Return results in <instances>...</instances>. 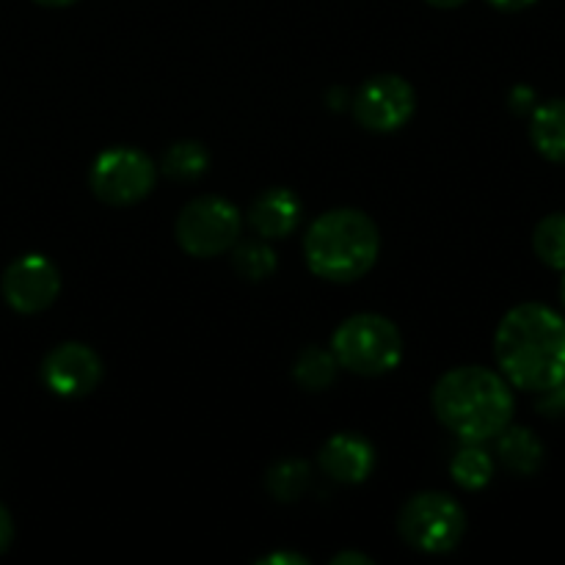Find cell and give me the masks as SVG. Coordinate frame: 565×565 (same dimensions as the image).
Returning <instances> with one entry per match:
<instances>
[{"label": "cell", "instance_id": "1", "mask_svg": "<svg viewBox=\"0 0 565 565\" xmlns=\"http://www.w3.org/2000/svg\"><path fill=\"white\" fill-rule=\"evenodd\" d=\"M494 356L502 379L524 392L565 381V320L544 303H519L500 320Z\"/></svg>", "mask_w": 565, "mask_h": 565}, {"label": "cell", "instance_id": "2", "mask_svg": "<svg viewBox=\"0 0 565 565\" xmlns=\"http://www.w3.org/2000/svg\"><path fill=\"white\" fill-rule=\"evenodd\" d=\"M434 414L463 445H483L497 439L511 425L513 401L511 384L489 367L467 364L441 375L434 386Z\"/></svg>", "mask_w": 565, "mask_h": 565}, {"label": "cell", "instance_id": "3", "mask_svg": "<svg viewBox=\"0 0 565 565\" xmlns=\"http://www.w3.org/2000/svg\"><path fill=\"white\" fill-rule=\"evenodd\" d=\"M381 254V235L367 213L353 207L329 210L309 224L303 257L318 279L351 285L370 274Z\"/></svg>", "mask_w": 565, "mask_h": 565}, {"label": "cell", "instance_id": "4", "mask_svg": "<svg viewBox=\"0 0 565 565\" xmlns=\"http://www.w3.org/2000/svg\"><path fill=\"white\" fill-rule=\"evenodd\" d=\"M331 353L348 373L364 375V379L386 375L403 362L401 329L384 315H351L337 326L331 337Z\"/></svg>", "mask_w": 565, "mask_h": 565}, {"label": "cell", "instance_id": "5", "mask_svg": "<svg viewBox=\"0 0 565 565\" xmlns=\"http://www.w3.org/2000/svg\"><path fill=\"white\" fill-rule=\"evenodd\" d=\"M397 533L412 550L425 555H447L458 550L467 533V513L441 491L414 494L397 513Z\"/></svg>", "mask_w": 565, "mask_h": 565}, {"label": "cell", "instance_id": "6", "mask_svg": "<svg viewBox=\"0 0 565 565\" xmlns=\"http://www.w3.org/2000/svg\"><path fill=\"white\" fill-rule=\"evenodd\" d=\"M177 243L199 259L232 252L241 241V213L224 196H196L177 215Z\"/></svg>", "mask_w": 565, "mask_h": 565}, {"label": "cell", "instance_id": "7", "mask_svg": "<svg viewBox=\"0 0 565 565\" xmlns=\"http://www.w3.org/2000/svg\"><path fill=\"white\" fill-rule=\"evenodd\" d=\"M154 180H158V169L152 158L132 147L105 149L88 171L92 193L110 207H130V204L143 202L152 193Z\"/></svg>", "mask_w": 565, "mask_h": 565}, {"label": "cell", "instance_id": "8", "mask_svg": "<svg viewBox=\"0 0 565 565\" xmlns=\"http://www.w3.org/2000/svg\"><path fill=\"white\" fill-rule=\"evenodd\" d=\"M353 116L370 132H395L417 110V92L401 75H375L353 97Z\"/></svg>", "mask_w": 565, "mask_h": 565}, {"label": "cell", "instance_id": "9", "mask_svg": "<svg viewBox=\"0 0 565 565\" xmlns=\"http://www.w3.org/2000/svg\"><path fill=\"white\" fill-rule=\"evenodd\" d=\"M0 292L14 312L39 315L58 298L61 270L44 254H22L6 268Z\"/></svg>", "mask_w": 565, "mask_h": 565}, {"label": "cell", "instance_id": "10", "mask_svg": "<svg viewBox=\"0 0 565 565\" xmlns=\"http://www.w3.org/2000/svg\"><path fill=\"white\" fill-rule=\"evenodd\" d=\"M103 373L105 367L99 353L83 342H61L44 356L42 367H39L42 384L53 395L70 397V401L92 395L103 381Z\"/></svg>", "mask_w": 565, "mask_h": 565}, {"label": "cell", "instance_id": "11", "mask_svg": "<svg viewBox=\"0 0 565 565\" xmlns=\"http://www.w3.org/2000/svg\"><path fill=\"white\" fill-rule=\"evenodd\" d=\"M320 467L337 483H364L375 469V447L359 434H337L320 450Z\"/></svg>", "mask_w": 565, "mask_h": 565}, {"label": "cell", "instance_id": "12", "mask_svg": "<svg viewBox=\"0 0 565 565\" xmlns=\"http://www.w3.org/2000/svg\"><path fill=\"white\" fill-rule=\"evenodd\" d=\"M303 202L290 188H268L254 199L248 210V224L263 241H279V237L292 235L301 224Z\"/></svg>", "mask_w": 565, "mask_h": 565}, {"label": "cell", "instance_id": "13", "mask_svg": "<svg viewBox=\"0 0 565 565\" xmlns=\"http://www.w3.org/2000/svg\"><path fill=\"white\" fill-rule=\"evenodd\" d=\"M497 456L505 463V469L530 478L544 463V445L539 436L530 428H519V425H508L500 436H497Z\"/></svg>", "mask_w": 565, "mask_h": 565}, {"label": "cell", "instance_id": "14", "mask_svg": "<svg viewBox=\"0 0 565 565\" xmlns=\"http://www.w3.org/2000/svg\"><path fill=\"white\" fill-rule=\"evenodd\" d=\"M530 141L546 160L565 163V99H550L533 110Z\"/></svg>", "mask_w": 565, "mask_h": 565}, {"label": "cell", "instance_id": "15", "mask_svg": "<svg viewBox=\"0 0 565 565\" xmlns=\"http://www.w3.org/2000/svg\"><path fill=\"white\" fill-rule=\"evenodd\" d=\"M337 373H340V364H337L331 348L309 345L303 348L301 356L296 359V367H292V379L298 386H303L307 392H323L334 384Z\"/></svg>", "mask_w": 565, "mask_h": 565}, {"label": "cell", "instance_id": "16", "mask_svg": "<svg viewBox=\"0 0 565 565\" xmlns=\"http://www.w3.org/2000/svg\"><path fill=\"white\" fill-rule=\"evenodd\" d=\"M210 152L199 141H177L163 154V174L174 182H196L207 174Z\"/></svg>", "mask_w": 565, "mask_h": 565}, {"label": "cell", "instance_id": "17", "mask_svg": "<svg viewBox=\"0 0 565 565\" xmlns=\"http://www.w3.org/2000/svg\"><path fill=\"white\" fill-rule=\"evenodd\" d=\"M232 265L237 274L248 281H263L276 274V252L270 248V241L263 237H248V241H237L232 246Z\"/></svg>", "mask_w": 565, "mask_h": 565}, {"label": "cell", "instance_id": "18", "mask_svg": "<svg viewBox=\"0 0 565 565\" xmlns=\"http://www.w3.org/2000/svg\"><path fill=\"white\" fill-rule=\"evenodd\" d=\"M450 475L461 489L480 491L494 478V461L480 445H463L452 458Z\"/></svg>", "mask_w": 565, "mask_h": 565}, {"label": "cell", "instance_id": "19", "mask_svg": "<svg viewBox=\"0 0 565 565\" xmlns=\"http://www.w3.org/2000/svg\"><path fill=\"white\" fill-rule=\"evenodd\" d=\"M533 248L544 265L565 270V213H552L535 226Z\"/></svg>", "mask_w": 565, "mask_h": 565}, {"label": "cell", "instance_id": "20", "mask_svg": "<svg viewBox=\"0 0 565 565\" xmlns=\"http://www.w3.org/2000/svg\"><path fill=\"white\" fill-rule=\"evenodd\" d=\"M270 497L279 502H296L309 486V467L303 461H279L265 475Z\"/></svg>", "mask_w": 565, "mask_h": 565}, {"label": "cell", "instance_id": "21", "mask_svg": "<svg viewBox=\"0 0 565 565\" xmlns=\"http://www.w3.org/2000/svg\"><path fill=\"white\" fill-rule=\"evenodd\" d=\"M257 565H309V557L298 552H270V555L257 557Z\"/></svg>", "mask_w": 565, "mask_h": 565}, {"label": "cell", "instance_id": "22", "mask_svg": "<svg viewBox=\"0 0 565 565\" xmlns=\"http://www.w3.org/2000/svg\"><path fill=\"white\" fill-rule=\"evenodd\" d=\"M11 544H14V522H11V513L0 502V555H6Z\"/></svg>", "mask_w": 565, "mask_h": 565}, {"label": "cell", "instance_id": "23", "mask_svg": "<svg viewBox=\"0 0 565 565\" xmlns=\"http://www.w3.org/2000/svg\"><path fill=\"white\" fill-rule=\"evenodd\" d=\"M486 3L494 6L497 11H508V14H513V11L530 9V6H533L535 0H486Z\"/></svg>", "mask_w": 565, "mask_h": 565}, {"label": "cell", "instance_id": "24", "mask_svg": "<svg viewBox=\"0 0 565 565\" xmlns=\"http://www.w3.org/2000/svg\"><path fill=\"white\" fill-rule=\"evenodd\" d=\"M334 565H348V563H356V565H373V557L367 555H359V552H340V555L331 561Z\"/></svg>", "mask_w": 565, "mask_h": 565}, {"label": "cell", "instance_id": "25", "mask_svg": "<svg viewBox=\"0 0 565 565\" xmlns=\"http://www.w3.org/2000/svg\"><path fill=\"white\" fill-rule=\"evenodd\" d=\"M511 103L516 105V110H527L530 103H535V94L530 92V88H516V92L511 94Z\"/></svg>", "mask_w": 565, "mask_h": 565}, {"label": "cell", "instance_id": "26", "mask_svg": "<svg viewBox=\"0 0 565 565\" xmlns=\"http://www.w3.org/2000/svg\"><path fill=\"white\" fill-rule=\"evenodd\" d=\"M33 3L44 6V9H66V6L77 3V0H33Z\"/></svg>", "mask_w": 565, "mask_h": 565}, {"label": "cell", "instance_id": "27", "mask_svg": "<svg viewBox=\"0 0 565 565\" xmlns=\"http://www.w3.org/2000/svg\"><path fill=\"white\" fill-rule=\"evenodd\" d=\"M430 6H436V9H458V6H463L467 0H428Z\"/></svg>", "mask_w": 565, "mask_h": 565}, {"label": "cell", "instance_id": "28", "mask_svg": "<svg viewBox=\"0 0 565 565\" xmlns=\"http://www.w3.org/2000/svg\"><path fill=\"white\" fill-rule=\"evenodd\" d=\"M561 296H563V307H565V279H563V290H561Z\"/></svg>", "mask_w": 565, "mask_h": 565}, {"label": "cell", "instance_id": "29", "mask_svg": "<svg viewBox=\"0 0 565 565\" xmlns=\"http://www.w3.org/2000/svg\"><path fill=\"white\" fill-rule=\"evenodd\" d=\"M561 392H563V397H565V381L561 384Z\"/></svg>", "mask_w": 565, "mask_h": 565}]
</instances>
